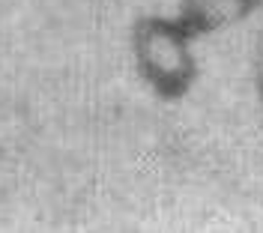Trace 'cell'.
Masks as SVG:
<instances>
[{
    "instance_id": "cell-1",
    "label": "cell",
    "mask_w": 263,
    "mask_h": 233,
    "mask_svg": "<svg viewBox=\"0 0 263 233\" xmlns=\"http://www.w3.org/2000/svg\"><path fill=\"white\" fill-rule=\"evenodd\" d=\"M192 33L177 18L141 15L132 24V54L147 87L162 102H180L197 81Z\"/></svg>"
},
{
    "instance_id": "cell-2",
    "label": "cell",
    "mask_w": 263,
    "mask_h": 233,
    "mask_svg": "<svg viewBox=\"0 0 263 233\" xmlns=\"http://www.w3.org/2000/svg\"><path fill=\"white\" fill-rule=\"evenodd\" d=\"M260 3L263 0H182L177 21L192 33V39H197L246 21L260 9Z\"/></svg>"
},
{
    "instance_id": "cell-3",
    "label": "cell",
    "mask_w": 263,
    "mask_h": 233,
    "mask_svg": "<svg viewBox=\"0 0 263 233\" xmlns=\"http://www.w3.org/2000/svg\"><path fill=\"white\" fill-rule=\"evenodd\" d=\"M254 81H257V93H263V30L254 48Z\"/></svg>"
},
{
    "instance_id": "cell-4",
    "label": "cell",
    "mask_w": 263,
    "mask_h": 233,
    "mask_svg": "<svg viewBox=\"0 0 263 233\" xmlns=\"http://www.w3.org/2000/svg\"><path fill=\"white\" fill-rule=\"evenodd\" d=\"M260 102H263V93H260Z\"/></svg>"
}]
</instances>
